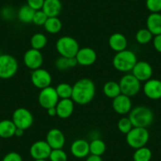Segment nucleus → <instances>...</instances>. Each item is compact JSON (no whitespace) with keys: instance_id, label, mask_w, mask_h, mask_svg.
<instances>
[{"instance_id":"36","label":"nucleus","mask_w":161,"mask_h":161,"mask_svg":"<svg viewBox=\"0 0 161 161\" xmlns=\"http://www.w3.org/2000/svg\"><path fill=\"white\" fill-rule=\"evenodd\" d=\"M17 15L14 9L10 6H6L1 10V16L6 21H12Z\"/></svg>"},{"instance_id":"25","label":"nucleus","mask_w":161,"mask_h":161,"mask_svg":"<svg viewBox=\"0 0 161 161\" xmlns=\"http://www.w3.org/2000/svg\"><path fill=\"white\" fill-rule=\"evenodd\" d=\"M103 93L108 98L114 99L121 94L120 86L115 80H108L103 85Z\"/></svg>"},{"instance_id":"3","label":"nucleus","mask_w":161,"mask_h":161,"mask_svg":"<svg viewBox=\"0 0 161 161\" xmlns=\"http://www.w3.org/2000/svg\"><path fill=\"white\" fill-rule=\"evenodd\" d=\"M128 118L134 127L148 128L153 123L154 114L150 108L141 105L132 108Z\"/></svg>"},{"instance_id":"13","label":"nucleus","mask_w":161,"mask_h":161,"mask_svg":"<svg viewBox=\"0 0 161 161\" xmlns=\"http://www.w3.org/2000/svg\"><path fill=\"white\" fill-rule=\"evenodd\" d=\"M111 106L114 112L120 115L129 114L133 108L130 97L122 93L112 99Z\"/></svg>"},{"instance_id":"1","label":"nucleus","mask_w":161,"mask_h":161,"mask_svg":"<svg viewBox=\"0 0 161 161\" xmlns=\"http://www.w3.org/2000/svg\"><path fill=\"white\" fill-rule=\"evenodd\" d=\"M96 95V86L93 80L89 78H81L73 86L71 99L79 105H86L90 103Z\"/></svg>"},{"instance_id":"30","label":"nucleus","mask_w":161,"mask_h":161,"mask_svg":"<svg viewBox=\"0 0 161 161\" xmlns=\"http://www.w3.org/2000/svg\"><path fill=\"white\" fill-rule=\"evenodd\" d=\"M153 156L151 149L146 146L135 149L133 155L134 161H150Z\"/></svg>"},{"instance_id":"41","label":"nucleus","mask_w":161,"mask_h":161,"mask_svg":"<svg viewBox=\"0 0 161 161\" xmlns=\"http://www.w3.org/2000/svg\"><path fill=\"white\" fill-rule=\"evenodd\" d=\"M86 161H103L102 157L100 156H96V155L89 154L86 157Z\"/></svg>"},{"instance_id":"38","label":"nucleus","mask_w":161,"mask_h":161,"mask_svg":"<svg viewBox=\"0 0 161 161\" xmlns=\"http://www.w3.org/2000/svg\"><path fill=\"white\" fill-rule=\"evenodd\" d=\"M2 161H23L22 156L16 152H10L6 154Z\"/></svg>"},{"instance_id":"14","label":"nucleus","mask_w":161,"mask_h":161,"mask_svg":"<svg viewBox=\"0 0 161 161\" xmlns=\"http://www.w3.org/2000/svg\"><path fill=\"white\" fill-rule=\"evenodd\" d=\"M131 74L141 82H145L152 78L153 69L151 65L146 61H137L133 68Z\"/></svg>"},{"instance_id":"29","label":"nucleus","mask_w":161,"mask_h":161,"mask_svg":"<svg viewBox=\"0 0 161 161\" xmlns=\"http://www.w3.org/2000/svg\"><path fill=\"white\" fill-rule=\"evenodd\" d=\"M90 154L101 156L106 151V144L100 138H95L89 142Z\"/></svg>"},{"instance_id":"28","label":"nucleus","mask_w":161,"mask_h":161,"mask_svg":"<svg viewBox=\"0 0 161 161\" xmlns=\"http://www.w3.org/2000/svg\"><path fill=\"white\" fill-rule=\"evenodd\" d=\"M47 44V38L44 34L37 32L33 34L30 39L31 47L36 50H42L46 47Z\"/></svg>"},{"instance_id":"27","label":"nucleus","mask_w":161,"mask_h":161,"mask_svg":"<svg viewBox=\"0 0 161 161\" xmlns=\"http://www.w3.org/2000/svg\"><path fill=\"white\" fill-rule=\"evenodd\" d=\"M46 32L50 34H57L62 30L63 23L58 17L48 18L44 25Z\"/></svg>"},{"instance_id":"32","label":"nucleus","mask_w":161,"mask_h":161,"mask_svg":"<svg viewBox=\"0 0 161 161\" xmlns=\"http://www.w3.org/2000/svg\"><path fill=\"white\" fill-rule=\"evenodd\" d=\"M154 36L150 32V31L147 29H141L137 32L135 35V39L138 44L145 45L148 44L153 40Z\"/></svg>"},{"instance_id":"39","label":"nucleus","mask_w":161,"mask_h":161,"mask_svg":"<svg viewBox=\"0 0 161 161\" xmlns=\"http://www.w3.org/2000/svg\"><path fill=\"white\" fill-rule=\"evenodd\" d=\"M44 0H27V5L34 10H42Z\"/></svg>"},{"instance_id":"31","label":"nucleus","mask_w":161,"mask_h":161,"mask_svg":"<svg viewBox=\"0 0 161 161\" xmlns=\"http://www.w3.org/2000/svg\"><path fill=\"white\" fill-rule=\"evenodd\" d=\"M59 99H69L72 97L73 86L66 82H62L55 87Z\"/></svg>"},{"instance_id":"34","label":"nucleus","mask_w":161,"mask_h":161,"mask_svg":"<svg viewBox=\"0 0 161 161\" xmlns=\"http://www.w3.org/2000/svg\"><path fill=\"white\" fill-rule=\"evenodd\" d=\"M67 154L63 148L52 149L48 159L50 161H67Z\"/></svg>"},{"instance_id":"22","label":"nucleus","mask_w":161,"mask_h":161,"mask_svg":"<svg viewBox=\"0 0 161 161\" xmlns=\"http://www.w3.org/2000/svg\"><path fill=\"white\" fill-rule=\"evenodd\" d=\"M63 8L60 0H44L42 10L47 14L48 18L58 17Z\"/></svg>"},{"instance_id":"11","label":"nucleus","mask_w":161,"mask_h":161,"mask_svg":"<svg viewBox=\"0 0 161 161\" xmlns=\"http://www.w3.org/2000/svg\"><path fill=\"white\" fill-rule=\"evenodd\" d=\"M23 62L28 69L35 70L41 68L44 63V56L40 51L31 48L25 52L23 55Z\"/></svg>"},{"instance_id":"42","label":"nucleus","mask_w":161,"mask_h":161,"mask_svg":"<svg viewBox=\"0 0 161 161\" xmlns=\"http://www.w3.org/2000/svg\"><path fill=\"white\" fill-rule=\"evenodd\" d=\"M47 113L50 117H55V116H57V112H56V108L55 107L54 108H51L47 110Z\"/></svg>"},{"instance_id":"26","label":"nucleus","mask_w":161,"mask_h":161,"mask_svg":"<svg viewBox=\"0 0 161 161\" xmlns=\"http://www.w3.org/2000/svg\"><path fill=\"white\" fill-rule=\"evenodd\" d=\"M77 62L75 57L72 58H66L60 56L55 62V66L58 70L66 71L69 69L76 67L77 66Z\"/></svg>"},{"instance_id":"7","label":"nucleus","mask_w":161,"mask_h":161,"mask_svg":"<svg viewBox=\"0 0 161 161\" xmlns=\"http://www.w3.org/2000/svg\"><path fill=\"white\" fill-rule=\"evenodd\" d=\"M121 93L132 97L137 95L142 89V82L132 74H126L119 81Z\"/></svg>"},{"instance_id":"15","label":"nucleus","mask_w":161,"mask_h":161,"mask_svg":"<svg viewBox=\"0 0 161 161\" xmlns=\"http://www.w3.org/2000/svg\"><path fill=\"white\" fill-rule=\"evenodd\" d=\"M75 58L78 65L81 66H89L96 63L97 54L92 47H85L79 49Z\"/></svg>"},{"instance_id":"17","label":"nucleus","mask_w":161,"mask_h":161,"mask_svg":"<svg viewBox=\"0 0 161 161\" xmlns=\"http://www.w3.org/2000/svg\"><path fill=\"white\" fill-rule=\"evenodd\" d=\"M46 142L52 149L63 148L66 144V137L63 131L57 128L51 129L46 135Z\"/></svg>"},{"instance_id":"10","label":"nucleus","mask_w":161,"mask_h":161,"mask_svg":"<svg viewBox=\"0 0 161 161\" xmlns=\"http://www.w3.org/2000/svg\"><path fill=\"white\" fill-rule=\"evenodd\" d=\"M30 79L32 84L39 89L49 87L52 82V74L49 71L43 68L32 70Z\"/></svg>"},{"instance_id":"12","label":"nucleus","mask_w":161,"mask_h":161,"mask_svg":"<svg viewBox=\"0 0 161 161\" xmlns=\"http://www.w3.org/2000/svg\"><path fill=\"white\" fill-rule=\"evenodd\" d=\"M52 148L46 141L35 142L29 148V154L34 159H47L49 158Z\"/></svg>"},{"instance_id":"40","label":"nucleus","mask_w":161,"mask_h":161,"mask_svg":"<svg viewBox=\"0 0 161 161\" xmlns=\"http://www.w3.org/2000/svg\"><path fill=\"white\" fill-rule=\"evenodd\" d=\"M153 44L155 50L159 53H161V34L153 36Z\"/></svg>"},{"instance_id":"44","label":"nucleus","mask_w":161,"mask_h":161,"mask_svg":"<svg viewBox=\"0 0 161 161\" xmlns=\"http://www.w3.org/2000/svg\"><path fill=\"white\" fill-rule=\"evenodd\" d=\"M33 161H47V159H34Z\"/></svg>"},{"instance_id":"37","label":"nucleus","mask_w":161,"mask_h":161,"mask_svg":"<svg viewBox=\"0 0 161 161\" xmlns=\"http://www.w3.org/2000/svg\"><path fill=\"white\" fill-rule=\"evenodd\" d=\"M145 5L151 13H159L161 11V0H146Z\"/></svg>"},{"instance_id":"16","label":"nucleus","mask_w":161,"mask_h":161,"mask_svg":"<svg viewBox=\"0 0 161 161\" xmlns=\"http://www.w3.org/2000/svg\"><path fill=\"white\" fill-rule=\"evenodd\" d=\"M143 92L150 100H157L161 99V80L159 79H149L145 81L143 86Z\"/></svg>"},{"instance_id":"33","label":"nucleus","mask_w":161,"mask_h":161,"mask_svg":"<svg viewBox=\"0 0 161 161\" xmlns=\"http://www.w3.org/2000/svg\"><path fill=\"white\" fill-rule=\"evenodd\" d=\"M118 129L122 134H127L131 130L134 126H133L131 121L128 117H122L118 122Z\"/></svg>"},{"instance_id":"2","label":"nucleus","mask_w":161,"mask_h":161,"mask_svg":"<svg viewBox=\"0 0 161 161\" xmlns=\"http://www.w3.org/2000/svg\"><path fill=\"white\" fill-rule=\"evenodd\" d=\"M137 62V57L133 51L126 49L116 52L112 58V65L116 70L123 73L131 72Z\"/></svg>"},{"instance_id":"23","label":"nucleus","mask_w":161,"mask_h":161,"mask_svg":"<svg viewBox=\"0 0 161 161\" xmlns=\"http://www.w3.org/2000/svg\"><path fill=\"white\" fill-rule=\"evenodd\" d=\"M16 126L11 119L0 121V137L3 139L11 138L15 135Z\"/></svg>"},{"instance_id":"20","label":"nucleus","mask_w":161,"mask_h":161,"mask_svg":"<svg viewBox=\"0 0 161 161\" xmlns=\"http://www.w3.org/2000/svg\"><path fill=\"white\" fill-rule=\"evenodd\" d=\"M108 44L111 50L115 52H119L127 49L128 41L123 34L115 32L110 36L108 39Z\"/></svg>"},{"instance_id":"6","label":"nucleus","mask_w":161,"mask_h":161,"mask_svg":"<svg viewBox=\"0 0 161 161\" xmlns=\"http://www.w3.org/2000/svg\"><path fill=\"white\" fill-rule=\"evenodd\" d=\"M18 62L9 54L0 55V78L7 80L13 77L18 70Z\"/></svg>"},{"instance_id":"19","label":"nucleus","mask_w":161,"mask_h":161,"mask_svg":"<svg viewBox=\"0 0 161 161\" xmlns=\"http://www.w3.org/2000/svg\"><path fill=\"white\" fill-rule=\"evenodd\" d=\"M74 103H75L71 98L60 99L55 106L57 116L62 119L70 117L74 111Z\"/></svg>"},{"instance_id":"43","label":"nucleus","mask_w":161,"mask_h":161,"mask_svg":"<svg viewBox=\"0 0 161 161\" xmlns=\"http://www.w3.org/2000/svg\"><path fill=\"white\" fill-rule=\"evenodd\" d=\"M24 133H25V130L22 129H19V128H17L16 129V131H15V135L16 137H22L23 135H24Z\"/></svg>"},{"instance_id":"21","label":"nucleus","mask_w":161,"mask_h":161,"mask_svg":"<svg viewBox=\"0 0 161 161\" xmlns=\"http://www.w3.org/2000/svg\"><path fill=\"white\" fill-rule=\"evenodd\" d=\"M146 29L153 36L161 34V14L151 13L146 19Z\"/></svg>"},{"instance_id":"5","label":"nucleus","mask_w":161,"mask_h":161,"mask_svg":"<svg viewBox=\"0 0 161 161\" xmlns=\"http://www.w3.org/2000/svg\"><path fill=\"white\" fill-rule=\"evenodd\" d=\"M150 134L147 128L133 127L126 134V142L130 147L134 149L146 146L149 140Z\"/></svg>"},{"instance_id":"8","label":"nucleus","mask_w":161,"mask_h":161,"mask_svg":"<svg viewBox=\"0 0 161 161\" xmlns=\"http://www.w3.org/2000/svg\"><path fill=\"white\" fill-rule=\"evenodd\" d=\"M11 120L17 128L26 130L32 126L34 118L32 112L27 108H18L13 112Z\"/></svg>"},{"instance_id":"4","label":"nucleus","mask_w":161,"mask_h":161,"mask_svg":"<svg viewBox=\"0 0 161 161\" xmlns=\"http://www.w3.org/2000/svg\"><path fill=\"white\" fill-rule=\"evenodd\" d=\"M55 48L60 56L66 58L75 57L80 49L78 42L72 36H63L58 38L55 43Z\"/></svg>"},{"instance_id":"18","label":"nucleus","mask_w":161,"mask_h":161,"mask_svg":"<svg viewBox=\"0 0 161 161\" xmlns=\"http://www.w3.org/2000/svg\"><path fill=\"white\" fill-rule=\"evenodd\" d=\"M70 153L73 156L77 159L86 158L89 154V142L85 139H77L70 145Z\"/></svg>"},{"instance_id":"9","label":"nucleus","mask_w":161,"mask_h":161,"mask_svg":"<svg viewBox=\"0 0 161 161\" xmlns=\"http://www.w3.org/2000/svg\"><path fill=\"white\" fill-rule=\"evenodd\" d=\"M59 100L60 99L57 94L55 88L52 86L40 89V93L38 95L39 104L41 108L46 110L56 106Z\"/></svg>"},{"instance_id":"35","label":"nucleus","mask_w":161,"mask_h":161,"mask_svg":"<svg viewBox=\"0 0 161 161\" xmlns=\"http://www.w3.org/2000/svg\"><path fill=\"white\" fill-rule=\"evenodd\" d=\"M48 17L42 10H36L34 14L32 23L37 26H44Z\"/></svg>"},{"instance_id":"24","label":"nucleus","mask_w":161,"mask_h":161,"mask_svg":"<svg viewBox=\"0 0 161 161\" xmlns=\"http://www.w3.org/2000/svg\"><path fill=\"white\" fill-rule=\"evenodd\" d=\"M35 12L36 10H34L27 4H25V5L21 6L18 9V12H17V18L23 24L32 23V19H33Z\"/></svg>"}]
</instances>
